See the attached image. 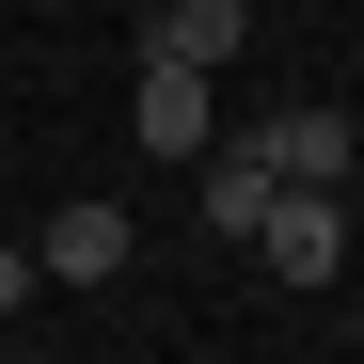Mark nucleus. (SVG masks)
Returning a JSON list of instances; mask_svg holds the SVG:
<instances>
[{
    "label": "nucleus",
    "mask_w": 364,
    "mask_h": 364,
    "mask_svg": "<svg viewBox=\"0 0 364 364\" xmlns=\"http://www.w3.org/2000/svg\"><path fill=\"white\" fill-rule=\"evenodd\" d=\"M237 254H269V285H333L348 269V191H269Z\"/></svg>",
    "instance_id": "nucleus-1"
},
{
    "label": "nucleus",
    "mask_w": 364,
    "mask_h": 364,
    "mask_svg": "<svg viewBox=\"0 0 364 364\" xmlns=\"http://www.w3.org/2000/svg\"><path fill=\"white\" fill-rule=\"evenodd\" d=\"M269 159V191H348V159H364V127L348 111H269V127H237Z\"/></svg>",
    "instance_id": "nucleus-2"
},
{
    "label": "nucleus",
    "mask_w": 364,
    "mask_h": 364,
    "mask_svg": "<svg viewBox=\"0 0 364 364\" xmlns=\"http://www.w3.org/2000/svg\"><path fill=\"white\" fill-rule=\"evenodd\" d=\"M127 143H143V159H206V143H222V95H206V64H143V95H127Z\"/></svg>",
    "instance_id": "nucleus-3"
},
{
    "label": "nucleus",
    "mask_w": 364,
    "mask_h": 364,
    "mask_svg": "<svg viewBox=\"0 0 364 364\" xmlns=\"http://www.w3.org/2000/svg\"><path fill=\"white\" fill-rule=\"evenodd\" d=\"M127 254H143L127 206H95V191H80V206H48V254H32V269H48V285H111Z\"/></svg>",
    "instance_id": "nucleus-4"
},
{
    "label": "nucleus",
    "mask_w": 364,
    "mask_h": 364,
    "mask_svg": "<svg viewBox=\"0 0 364 364\" xmlns=\"http://www.w3.org/2000/svg\"><path fill=\"white\" fill-rule=\"evenodd\" d=\"M237 48H254V0H159V32H143V64H237Z\"/></svg>",
    "instance_id": "nucleus-5"
},
{
    "label": "nucleus",
    "mask_w": 364,
    "mask_h": 364,
    "mask_svg": "<svg viewBox=\"0 0 364 364\" xmlns=\"http://www.w3.org/2000/svg\"><path fill=\"white\" fill-rule=\"evenodd\" d=\"M254 206H269V159L254 143H206V237H254Z\"/></svg>",
    "instance_id": "nucleus-6"
},
{
    "label": "nucleus",
    "mask_w": 364,
    "mask_h": 364,
    "mask_svg": "<svg viewBox=\"0 0 364 364\" xmlns=\"http://www.w3.org/2000/svg\"><path fill=\"white\" fill-rule=\"evenodd\" d=\"M16 301H48V269H32V237H0V317H16Z\"/></svg>",
    "instance_id": "nucleus-7"
},
{
    "label": "nucleus",
    "mask_w": 364,
    "mask_h": 364,
    "mask_svg": "<svg viewBox=\"0 0 364 364\" xmlns=\"http://www.w3.org/2000/svg\"><path fill=\"white\" fill-rule=\"evenodd\" d=\"M32 16H64V0H32Z\"/></svg>",
    "instance_id": "nucleus-8"
},
{
    "label": "nucleus",
    "mask_w": 364,
    "mask_h": 364,
    "mask_svg": "<svg viewBox=\"0 0 364 364\" xmlns=\"http://www.w3.org/2000/svg\"><path fill=\"white\" fill-rule=\"evenodd\" d=\"M348 127H364V111H348Z\"/></svg>",
    "instance_id": "nucleus-9"
}]
</instances>
